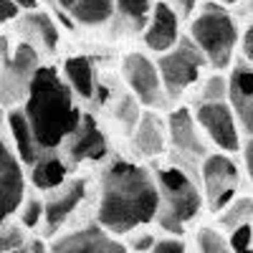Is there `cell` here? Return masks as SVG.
Masks as SVG:
<instances>
[{
	"instance_id": "obj_1",
	"label": "cell",
	"mask_w": 253,
	"mask_h": 253,
	"mask_svg": "<svg viewBox=\"0 0 253 253\" xmlns=\"http://www.w3.org/2000/svg\"><path fill=\"white\" fill-rule=\"evenodd\" d=\"M160 208V190L147 170L132 162H114L101 177L99 225L114 236L150 223Z\"/></svg>"
},
{
	"instance_id": "obj_2",
	"label": "cell",
	"mask_w": 253,
	"mask_h": 253,
	"mask_svg": "<svg viewBox=\"0 0 253 253\" xmlns=\"http://www.w3.org/2000/svg\"><path fill=\"white\" fill-rule=\"evenodd\" d=\"M23 112L43 152L61 147V142L69 139L81 124V112L74 104L69 84L61 81L58 71L51 66H41L31 79Z\"/></svg>"
},
{
	"instance_id": "obj_3",
	"label": "cell",
	"mask_w": 253,
	"mask_h": 253,
	"mask_svg": "<svg viewBox=\"0 0 253 253\" xmlns=\"http://www.w3.org/2000/svg\"><path fill=\"white\" fill-rule=\"evenodd\" d=\"M193 41L215 69H225L230 63V56H233L238 31L233 18L225 10L210 5L193 20Z\"/></svg>"
},
{
	"instance_id": "obj_4",
	"label": "cell",
	"mask_w": 253,
	"mask_h": 253,
	"mask_svg": "<svg viewBox=\"0 0 253 253\" xmlns=\"http://www.w3.org/2000/svg\"><path fill=\"white\" fill-rule=\"evenodd\" d=\"M157 185H160V195L167 205L165 215L175 218L177 223H187L190 218L198 215L200 203H203L200 190L182 170H177V167H162L157 172Z\"/></svg>"
},
{
	"instance_id": "obj_5",
	"label": "cell",
	"mask_w": 253,
	"mask_h": 253,
	"mask_svg": "<svg viewBox=\"0 0 253 253\" xmlns=\"http://www.w3.org/2000/svg\"><path fill=\"white\" fill-rule=\"evenodd\" d=\"M203 63H205L203 51L195 43H187V41L177 43L172 51H167L160 58V63H157L167 94L177 96L182 89L190 86V84H195L198 81V74L203 69Z\"/></svg>"
},
{
	"instance_id": "obj_6",
	"label": "cell",
	"mask_w": 253,
	"mask_h": 253,
	"mask_svg": "<svg viewBox=\"0 0 253 253\" xmlns=\"http://www.w3.org/2000/svg\"><path fill=\"white\" fill-rule=\"evenodd\" d=\"M38 53L31 43H20L13 53V58H8L3 74H0V101L3 104H13L20 96H28V86L31 79L38 71Z\"/></svg>"
},
{
	"instance_id": "obj_7",
	"label": "cell",
	"mask_w": 253,
	"mask_h": 253,
	"mask_svg": "<svg viewBox=\"0 0 253 253\" xmlns=\"http://www.w3.org/2000/svg\"><path fill=\"white\" fill-rule=\"evenodd\" d=\"M203 180L210 210L220 213L223 208L230 205L238 187V170L225 155H208L203 165Z\"/></svg>"
},
{
	"instance_id": "obj_8",
	"label": "cell",
	"mask_w": 253,
	"mask_h": 253,
	"mask_svg": "<svg viewBox=\"0 0 253 253\" xmlns=\"http://www.w3.org/2000/svg\"><path fill=\"white\" fill-rule=\"evenodd\" d=\"M124 79L129 81V86L139 104L144 107H155L162 101V76L155 63L142 56V53H129L124 58Z\"/></svg>"
},
{
	"instance_id": "obj_9",
	"label": "cell",
	"mask_w": 253,
	"mask_h": 253,
	"mask_svg": "<svg viewBox=\"0 0 253 253\" xmlns=\"http://www.w3.org/2000/svg\"><path fill=\"white\" fill-rule=\"evenodd\" d=\"M23 195L26 182L20 162L8 150V144L0 139V225L8 223V218L23 205Z\"/></svg>"
},
{
	"instance_id": "obj_10",
	"label": "cell",
	"mask_w": 253,
	"mask_h": 253,
	"mask_svg": "<svg viewBox=\"0 0 253 253\" xmlns=\"http://www.w3.org/2000/svg\"><path fill=\"white\" fill-rule=\"evenodd\" d=\"M48 253H126V248L117 243L101 225H89L56 238Z\"/></svg>"
},
{
	"instance_id": "obj_11",
	"label": "cell",
	"mask_w": 253,
	"mask_h": 253,
	"mask_svg": "<svg viewBox=\"0 0 253 253\" xmlns=\"http://www.w3.org/2000/svg\"><path fill=\"white\" fill-rule=\"evenodd\" d=\"M198 122L220 150L236 152L241 147L233 109H230L228 104H203V107L198 109Z\"/></svg>"
},
{
	"instance_id": "obj_12",
	"label": "cell",
	"mask_w": 253,
	"mask_h": 253,
	"mask_svg": "<svg viewBox=\"0 0 253 253\" xmlns=\"http://www.w3.org/2000/svg\"><path fill=\"white\" fill-rule=\"evenodd\" d=\"M84 193H86V185L84 180H71L66 185H61V190L46 200L43 208V220H46V236H53L56 230L66 223V218L79 208V203L84 200Z\"/></svg>"
},
{
	"instance_id": "obj_13",
	"label": "cell",
	"mask_w": 253,
	"mask_h": 253,
	"mask_svg": "<svg viewBox=\"0 0 253 253\" xmlns=\"http://www.w3.org/2000/svg\"><path fill=\"white\" fill-rule=\"evenodd\" d=\"M144 43L147 48H152L157 53H167L177 46V15L172 5H167L165 0L155 5L152 23L144 31Z\"/></svg>"
},
{
	"instance_id": "obj_14",
	"label": "cell",
	"mask_w": 253,
	"mask_h": 253,
	"mask_svg": "<svg viewBox=\"0 0 253 253\" xmlns=\"http://www.w3.org/2000/svg\"><path fill=\"white\" fill-rule=\"evenodd\" d=\"M228 96L233 104V112L238 114L243 129L253 134V69L236 66L228 81Z\"/></svg>"
},
{
	"instance_id": "obj_15",
	"label": "cell",
	"mask_w": 253,
	"mask_h": 253,
	"mask_svg": "<svg viewBox=\"0 0 253 253\" xmlns=\"http://www.w3.org/2000/svg\"><path fill=\"white\" fill-rule=\"evenodd\" d=\"M66 152L74 162L81 160H101L107 155V139L99 132V126L91 117H81V124L76 126V132L69 137Z\"/></svg>"
},
{
	"instance_id": "obj_16",
	"label": "cell",
	"mask_w": 253,
	"mask_h": 253,
	"mask_svg": "<svg viewBox=\"0 0 253 253\" xmlns=\"http://www.w3.org/2000/svg\"><path fill=\"white\" fill-rule=\"evenodd\" d=\"M167 129H170V139L177 150L187 157H205V144L198 137L195 122L187 109H177L167 119Z\"/></svg>"
},
{
	"instance_id": "obj_17",
	"label": "cell",
	"mask_w": 253,
	"mask_h": 253,
	"mask_svg": "<svg viewBox=\"0 0 253 253\" xmlns=\"http://www.w3.org/2000/svg\"><path fill=\"white\" fill-rule=\"evenodd\" d=\"M8 122H10V132H13V139H15V150H18L20 162H26V165L33 167L41 157H43V150L38 147V142H36V137L31 132L26 112L23 109H13L8 114Z\"/></svg>"
},
{
	"instance_id": "obj_18",
	"label": "cell",
	"mask_w": 253,
	"mask_h": 253,
	"mask_svg": "<svg viewBox=\"0 0 253 253\" xmlns=\"http://www.w3.org/2000/svg\"><path fill=\"white\" fill-rule=\"evenodd\" d=\"M134 142H137V150L144 157H155L165 150V129H162V122L155 114H144L139 117L137 124V132H134Z\"/></svg>"
},
{
	"instance_id": "obj_19",
	"label": "cell",
	"mask_w": 253,
	"mask_h": 253,
	"mask_svg": "<svg viewBox=\"0 0 253 253\" xmlns=\"http://www.w3.org/2000/svg\"><path fill=\"white\" fill-rule=\"evenodd\" d=\"M31 180L38 190H58L66 180V165L56 155H43L31 170Z\"/></svg>"
},
{
	"instance_id": "obj_20",
	"label": "cell",
	"mask_w": 253,
	"mask_h": 253,
	"mask_svg": "<svg viewBox=\"0 0 253 253\" xmlns=\"http://www.w3.org/2000/svg\"><path fill=\"white\" fill-rule=\"evenodd\" d=\"M63 74H66L71 89L81 99H91L94 96V69H91V61L86 56L66 58V63H63Z\"/></svg>"
},
{
	"instance_id": "obj_21",
	"label": "cell",
	"mask_w": 253,
	"mask_h": 253,
	"mask_svg": "<svg viewBox=\"0 0 253 253\" xmlns=\"http://www.w3.org/2000/svg\"><path fill=\"white\" fill-rule=\"evenodd\" d=\"M23 33H26V38H36L46 51H56L58 31L46 13H28L23 18Z\"/></svg>"
},
{
	"instance_id": "obj_22",
	"label": "cell",
	"mask_w": 253,
	"mask_h": 253,
	"mask_svg": "<svg viewBox=\"0 0 253 253\" xmlns=\"http://www.w3.org/2000/svg\"><path fill=\"white\" fill-rule=\"evenodd\" d=\"M114 3L117 0H79L69 13L74 15V20H79L84 26H99L104 20H109Z\"/></svg>"
},
{
	"instance_id": "obj_23",
	"label": "cell",
	"mask_w": 253,
	"mask_h": 253,
	"mask_svg": "<svg viewBox=\"0 0 253 253\" xmlns=\"http://www.w3.org/2000/svg\"><path fill=\"white\" fill-rule=\"evenodd\" d=\"M253 218V200H248V198H243V200H238V203H233L228 208V213L220 218L223 220V225L225 228H238V225H246L248 220Z\"/></svg>"
},
{
	"instance_id": "obj_24",
	"label": "cell",
	"mask_w": 253,
	"mask_h": 253,
	"mask_svg": "<svg viewBox=\"0 0 253 253\" xmlns=\"http://www.w3.org/2000/svg\"><path fill=\"white\" fill-rule=\"evenodd\" d=\"M198 246H200V253H233L230 243L210 228H203L198 233Z\"/></svg>"
},
{
	"instance_id": "obj_25",
	"label": "cell",
	"mask_w": 253,
	"mask_h": 253,
	"mask_svg": "<svg viewBox=\"0 0 253 253\" xmlns=\"http://www.w3.org/2000/svg\"><path fill=\"white\" fill-rule=\"evenodd\" d=\"M26 246V236H23V228L20 225H10L3 223L0 225V253H10Z\"/></svg>"
},
{
	"instance_id": "obj_26",
	"label": "cell",
	"mask_w": 253,
	"mask_h": 253,
	"mask_svg": "<svg viewBox=\"0 0 253 253\" xmlns=\"http://www.w3.org/2000/svg\"><path fill=\"white\" fill-rule=\"evenodd\" d=\"M228 243H230V251L233 253H253V228H251V223L230 230Z\"/></svg>"
},
{
	"instance_id": "obj_27",
	"label": "cell",
	"mask_w": 253,
	"mask_h": 253,
	"mask_svg": "<svg viewBox=\"0 0 253 253\" xmlns=\"http://www.w3.org/2000/svg\"><path fill=\"white\" fill-rule=\"evenodd\" d=\"M43 203L36 200V198H28L23 203V208H20V223H23V228H36L41 220H43Z\"/></svg>"
},
{
	"instance_id": "obj_28",
	"label": "cell",
	"mask_w": 253,
	"mask_h": 253,
	"mask_svg": "<svg viewBox=\"0 0 253 253\" xmlns=\"http://www.w3.org/2000/svg\"><path fill=\"white\" fill-rule=\"evenodd\" d=\"M117 8L124 18H132L134 23H139L150 10V0H117Z\"/></svg>"
},
{
	"instance_id": "obj_29",
	"label": "cell",
	"mask_w": 253,
	"mask_h": 253,
	"mask_svg": "<svg viewBox=\"0 0 253 253\" xmlns=\"http://www.w3.org/2000/svg\"><path fill=\"white\" fill-rule=\"evenodd\" d=\"M203 96L208 99V104H223V99L228 96V81L223 76L208 79L205 89H203Z\"/></svg>"
},
{
	"instance_id": "obj_30",
	"label": "cell",
	"mask_w": 253,
	"mask_h": 253,
	"mask_svg": "<svg viewBox=\"0 0 253 253\" xmlns=\"http://www.w3.org/2000/svg\"><path fill=\"white\" fill-rule=\"evenodd\" d=\"M152 253H185V243L180 238H165L155 243Z\"/></svg>"
},
{
	"instance_id": "obj_31",
	"label": "cell",
	"mask_w": 253,
	"mask_h": 253,
	"mask_svg": "<svg viewBox=\"0 0 253 253\" xmlns=\"http://www.w3.org/2000/svg\"><path fill=\"white\" fill-rule=\"evenodd\" d=\"M20 13V8L13 3V0H0V26L8 23V20H15Z\"/></svg>"
},
{
	"instance_id": "obj_32",
	"label": "cell",
	"mask_w": 253,
	"mask_h": 253,
	"mask_svg": "<svg viewBox=\"0 0 253 253\" xmlns=\"http://www.w3.org/2000/svg\"><path fill=\"white\" fill-rule=\"evenodd\" d=\"M172 5L177 8L180 15H190V13H193V8H195V0H172Z\"/></svg>"
},
{
	"instance_id": "obj_33",
	"label": "cell",
	"mask_w": 253,
	"mask_h": 253,
	"mask_svg": "<svg viewBox=\"0 0 253 253\" xmlns=\"http://www.w3.org/2000/svg\"><path fill=\"white\" fill-rule=\"evenodd\" d=\"M243 51H246V56L253 61V26L246 31V36H243Z\"/></svg>"
},
{
	"instance_id": "obj_34",
	"label": "cell",
	"mask_w": 253,
	"mask_h": 253,
	"mask_svg": "<svg viewBox=\"0 0 253 253\" xmlns=\"http://www.w3.org/2000/svg\"><path fill=\"white\" fill-rule=\"evenodd\" d=\"M155 243H157V241H155L152 236H142V238H137V241H134V248H137V251H144V248H155Z\"/></svg>"
},
{
	"instance_id": "obj_35",
	"label": "cell",
	"mask_w": 253,
	"mask_h": 253,
	"mask_svg": "<svg viewBox=\"0 0 253 253\" xmlns=\"http://www.w3.org/2000/svg\"><path fill=\"white\" fill-rule=\"evenodd\" d=\"M246 167H248V175H251V180H253V139H251L248 147H246Z\"/></svg>"
},
{
	"instance_id": "obj_36",
	"label": "cell",
	"mask_w": 253,
	"mask_h": 253,
	"mask_svg": "<svg viewBox=\"0 0 253 253\" xmlns=\"http://www.w3.org/2000/svg\"><path fill=\"white\" fill-rule=\"evenodd\" d=\"M18 8H36V0H13Z\"/></svg>"
},
{
	"instance_id": "obj_37",
	"label": "cell",
	"mask_w": 253,
	"mask_h": 253,
	"mask_svg": "<svg viewBox=\"0 0 253 253\" xmlns=\"http://www.w3.org/2000/svg\"><path fill=\"white\" fill-rule=\"evenodd\" d=\"M31 248H33V253H48V251H46V246L41 243V241H33V243H31Z\"/></svg>"
},
{
	"instance_id": "obj_38",
	"label": "cell",
	"mask_w": 253,
	"mask_h": 253,
	"mask_svg": "<svg viewBox=\"0 0 253 253\" xmlns=\"http://www.w3.org/2000/svg\"><path fill=\"white\" fill-rule=\"evenodd\" d=\"M76 3H79V0H58V5H61V8H66V10H71Z\"/></svg>"
},
{
	"instance_id": "obj_39",
	"label": "cell",
	"mask_w": 253,
	"mask_h": 253,
	"mask_svg": "<svg viewBox=\"0 0 253 253\" xmlns=\"http://www.w3.org/2000/svg\"><path fill=\"white\" fill-rule=\"evenodd\" d=\"M10 253H33V248H28V246H23V248H18V251H10Z\"/></svg>"
},
{
	"instance_id": "obj_40",
	"label": "cell",
	"mask_w": 253,
	"mask_h": 253,
	"mask_svg": "<svg viewBox=\"0 0 253 253\" xmlns=\"http://www.w3.org/2000/svg\"><path fill=\"white\" fill-rule=\"evenodd\" d=\"M223 3H238V0H223Z\"/></svg>"
}]
</instances>
